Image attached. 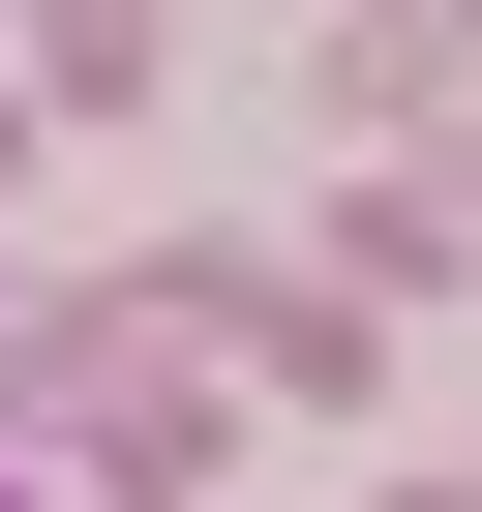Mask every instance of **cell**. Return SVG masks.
<instances>
[{"mask_svg": "<svg viewBox=\"0 0 482 512\" xmlns=\"http://www.w3.org/2000/svg\"><path fill=\"white\" fill-rule=\"evenodd\" d=\"M0 512H31V482H0Z\"/></svg>", "mask_w": 482, "mask_h": 512, "instance_id": "obj_1", "label": "cell"}]
</instances>
